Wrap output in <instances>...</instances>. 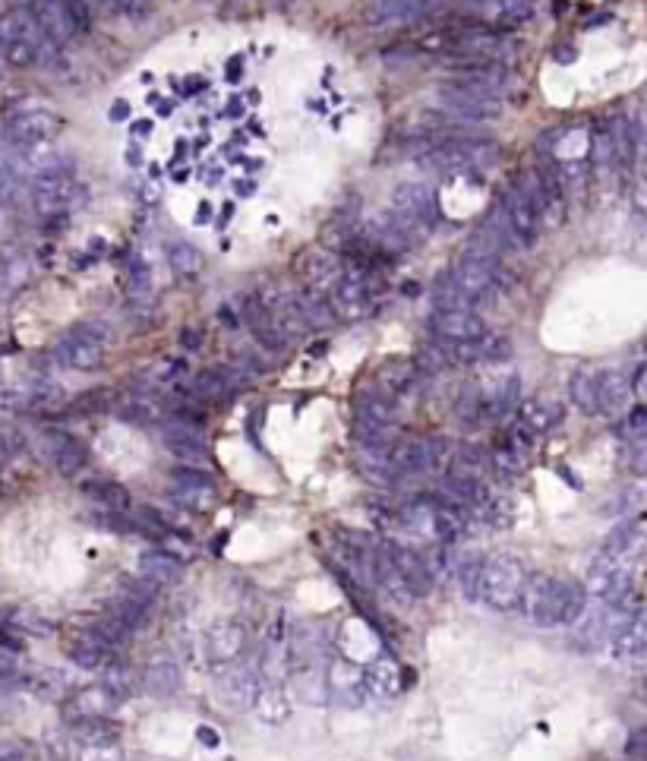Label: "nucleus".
I'll list each match as a JSON object with an SVG mask.
<instances>
[{
  "mask_svg": "<svg viewBox=\"0 0 647 761\" xmlns=\"http://www.w3.org/2000/svg\"><path fill=\"white\" fill-rule=\"evenodd\" d=\"M370 698L367 692V676L357 664L345 657H332L329 660V702H335L338 708H360Z\"/></svg>",
  "mask_w": 647,
  "mask_h": 761,
  "instance_id": "nucleus-16",
  "label": "nucleus"
},
{
  "mask_svg": "<svg viewBox=\"0 0 647 761\" xmlns=\"http://www.w3.org/2000/svg\"><path fill=\"white\" fill-rule=\"evenodd\" d=\"M458 588L464 591L468 600H480V585H483V559L480 556H464L455 566Z\"/></svg>",
  "mask_w": 647,
  "mask_h": 761,
  "instance_id": "nucleus-47",
  "label": "nucleus"
},
{
  "mask_svg": "<svg viewBox=\"0 0 647 761\" xmlns=\"http://www.w3.org/2000/svg\"><path fill=\"white\" fill-rule=\"evenodd\" d=\"M64 4H67V10H70V16H73L76 29H79V32H89V29H92V10H89V0H64Z\"/></svg>",
  "mask_w": 647,
  "mask_h": 761,
  "instance_id": "nucleus-48",
  "label": "nucleus"
},
{
  "mask_svg": "<svg viewBox=\"0 0 647 761\" xmlns=\"http://www.w3.org/2000/svg\"><path fill=\"white\" fill-rule=\"evenodd\" d=\"M483 398V420H505L521 405V379L518 373H499L487 386H480Z\"/></svg>",
  "mask_w": 647,
  "mask_h": 761,
  "instance_id": "nucleus-21",
  "label": "nucleus"
},
{
  "mask_svg": "<svg viewBox=\"0 0 647 761\" xmlns=\"http://www.w3.org/2000/svg\"><path fill=\"white\" fill-rule=\"evenodd\" d=\"M42 443H45L48 462L54 465L57 474L76 477L79 471H83V468L89 465V449H86L83 443H79L76 436H70V433H64V430H45Z\"/></svg>",
  "mask_w": 647,
  "mask_h": 761,
  "instance_id": "nucleus-22",
  "label": "nucleus"
},
{
  "mask_svg": "<svg viewBox=\"0 0 647 761\" xmlns=\"http://www.w3.org/2000/svg\"><path fill=\"white\" fill-rule=\"evenodd\" d=\"M29 10L35 16V23L42 26V32L51 38L54 45H67L73 35H79V29H76V23H73V16H70L64 0H32Z\"/></svg>",
  "mask_w": 647,
  "mask_h": 761,
  "instance_id": "nucleus-28",
  "label": "nucleus"
},
{
  "mask_svg": "<svg viewBox=\"0 0 647 761\" xmlns=\"http://www.w3.org/2000/svg\"><path fill=\"white\" fill-rule=\"evenodd\" d=\"M215 493V480L209 471H202L199 465H184L171 471V496H177L180 503L199 506Z\"/></svg>",
  "mask_w": 647,
  "mask_h": 761,
  "instance_id": "nucleus-30",
  "label": "nucleus"
},
{
  "mask_svg": "<svg viewBox=\"0 0 647 761\" xmlns=\"http://www.w3.org/2000/svg\"><path fill=\"white\" fill-rule=\"evenodd\" d=\"M294 269L297 275L303 278V285L313 288V291H322V294H332L335 285L341 282V263L338 256L326 247H310L303 250L297 259H294Z\"/></svg>",
  "mask_w": 647,
  "mask_h": 761,
  "instance_id": "nucleus-18",
  "label": "nucleus"
},
{
  "mask_svg": "<svg viewBox=\"0 0 647 761\" xmlns=\"http://www.w3.org/2000/svg\"><path fill=\"white\" fill-rule=\"evenodd\" d=\"M521 613L537 629L575 626L588 613V588L547 572H534L528 575V585H524Z\"/></svg>",
  "mask_w": 647,
  "mask_h": 761,
  "instance_id": "nucleus-1",
  "label": "nucleus"
},
{
  "mask_svg": "<svg viewBox=\"0 0 647 761\" xmlns=\"http://www.w3.org/2000/svg\"><path fill=\"white\" fill-rule=\"evenodd\" d=\"M83 493L105 512L124 515L130 509V493H127L124 484H117V480H89V484L83 487Z\"/></svg>",
  "mask_w": 647,
  "mask_h": 761,
  "instance_id": "nucleus-40",
  "label": "nucleus"
},
{
  "mask_svg": "<svg viewBox=\"0 0 647 761\" xmlns=\"http://www.w3.org/2000/svg\"><path fill=\"white\" fill-rule=\"evenodd\" d=\"M101 686H108L117 698H127L139 689V673L120 660H111V664L101 670Z\"/></svg>",
  "mask_w": 647,
  "mask_h": 761,
  "instance_id": "nucleus-45",
  "label": "nucleus"
},
{
  "mask_svg": "<svg viewBox=\"0 0 647 761\" xmlns=\"http://www.w3.org/2000/svg\"><path fill=\"white\" fill-rule=\"evenodd\" d=\"M7 452H10V446H7V439H4V436H0V462H4V458H7Z\"/></svg>",
  "mask_w": 647,
  "mask_h": 761,
  "instance_id": "nucleus-58",
  "label": "nucleus"
},
{
  "mask_svg": "<svg viewBox=\"0 0 647 761\" xmlns=\"http://www.w3.org/2000/svg\"><path fill=\"white\" fill-rule=\"evenodd\" d=\"M253 714L262 720V724H269V727L288 724L291 702H288V695L278 689V683H275V686H262V689H259V698H256V705H253Z\"/></svg>",
  "mask_w": 647,
  "mask_h": 761,
  "instance_id": "nucleus-39",
  "label": "nucleus"
},
{
  "mask_svg": "<svg viewBox=\"0 0 647 761\" xmlns=\"http://www.w3.org/2000/svg\"><path fill=\"white\" fill-rule=\"evenodd\" d=\"M439 111H446L458 124H490V120L502 114V102L446 83L439 89Z\"/></svg>",
  "mask_w": 647,
  "mask_h": 761,
  "instance_id": "nucleus-11",
  "label": "nucleus"
},
{
  "mask_svg": "<svg viewBox=\"0 0 647 761\" xmlns=\"http://www.w3.org/2000/svg\"><path fill=\"white\" fill-rule=\"evenodd\" d=\"M101 4H108V7H111V4H114V0H101Z\"/></svg>",
  "mask_w": 647,
  "mask_h": 761,
  "instance_id": "nucleus-61",
  "label": "nucleus"
},
{
  "mask_svg": "<svg viewBox=\"0 0 647 761\" xmlns=\"http://www.w3.org/2000/svg\"><path fill=\"white\" fill-rule=\"evenodd\" d=\"M64 651H67V657L73 660L76 667H83V670H105L108 664H111V645L101 638V632L95 629V626H86V629H73L70 635H67V642H64Z\"/></svg>",
  "mask_w": 647,
  "mask_h": 761,
  "instance_id": "nucleus-20",
  "label": "nucleus"
},
{
  "mask_svg": "<svg viewBox=\"0 0 647 761\" xmlns=\"http://www.w3.org/2000/svg\"><path fill=\"white\" fill-rule=\"evenodd\" d=\"M89 203V190L73 177V171H57L32 180V206L42 218H67Z\"/></svg>",
  "mask_w": 647,
  "mask_h": 761,
  "instance_id": "nucleus-6",
  "label": "nucleus"
},
{
  "mask_svg": "<svg viewBox=\"0 0 647 761\" xmlns=\"http://www.w3.org/2000/svg\"><path fill=\"white\" fill-rule=\"evenodd\" d=\"M464 10H468V19H474V23L502 32L528 23L534 16V0H477V4H468Z\"/></svg>",
  "mask_w": 647,
  "mask_h": 761,
  "instance_id": "nucleus-17",
  "label": "nucleus"
},
{
  "mask_svg": "<svg viewBox=\"0 0 647 761\" xmlns=\"http://www.w3.org/2000/svg\"><path fill=\"white\" fill-rule=\"evenodd\" d=\"M386 462L398 477H427L442 474L452 462V446L442 436H408L392 439L386 449Z\"/></svg>",
  "mask_w": 647,
  "mask_h": 761,
  "instance_id": "nucleus-4",
  "label": "nucleus"
},
{
  "mask_svg": "<svg viewBox=\"0 0 647 761\" xmlns=\"http://www.w3.org/2000/svg\"><path fill=\"white\" fill-rule=\"evenodd\" d=\"M120 698L108 689V686H89L83 692H76L70 698V714L73 720L79 717H108L117 708Z\"/></svg>",
  "mask_w": 647,
  "mask_h": 761,
  "instance_id": "nucleus-36",
  "label": "nucleus"
},
{
  "mask_svg": "<svg viewBox=\"0 0 647 761\" xmlns=\"http://www.w3.org/2000/svg\"><path fill=\"white\" fill-rule=\"evenodd\" d=\"M180 345H184L187 351H196V348H202V329H184L180 332Z\"/></svg>",
  "mask_w": 647,
  "mask_h": 761,
  "instance_id": "nucleus-51",
  "label": "nucleus"
},
{
  "mask_svg": "<svg viewBox=\"0 0 647 761\" xmlns=\"http://www.w3.org/2000/svg\"><path fill=\"white\" fill-rule=\"evenodd\" d=\"M51 45L54 42L35 23L32 10H10L0 16V54H4L7 67L29 70L35 64H45Z\"/></svg>",
  "mask_w": 647,
  "mask_h": 761,
  "instance_id": "nucleus-3",
  "label": "nucleus"
},
{
  "mask_svg": "<svg viewBox=\"0 0 647 761\" xmlns=\"http://www.w3.org/2000/svg\"><path fill=\"white\" fill-rule=\"evenodd\" d=\"M29 752L19 739H0V761H26Z\"/></svg>",
  "mask_w": 647,
  "mask_h": 761,
  "instance_id": "nucleus-50",
  "label": "nucleus"
},
{
  "mask_svg": "<svg viewBox=\"0 0 647 761\" xmlns=\"http://www.w3.org/2000/svg\"><path fill=\"white\" fill-rule=\"evenodd\" d=\"M108 329L101 323H79L54 345V360L70 370H95L105 360Z\"/></svg>",
  "mask_w": 647,
  "mask_h": 761,
  "instance_id": "nucleus-7",
  "label": "nucleus"
},
{
  "mask_svg": "<svg viewBox=\"0 0 647 761\" xmlns=\"http://www.w3.org/2000/svg\"><path fill=\"white\" fill-rule=\"evenodd\" d=\"M392 556L398 563V572L404 575V582H408V588L414 591V597L430 594V588L436 582V572L430 566L427 553H420L414 547H392Z\"/></svg>",
  "mask_w": 647,
  "mask_h": 761,
  "instance_id": "nucleus-31",
  "label": "nucleus"
},
{
  "mask_svg": "<svg viewBox=\"0 0 647 761\" xmlns=\"http://www.w3.org/2000/svg\"><path fill=\"white\" fill-rule=\"evenodd\" d=\"M64 130V117L51 108H26L16 111L7 120V139L10 146H38V143H54Z\"/></svg>",
  "mask_w": 647,
  "mask_h": 761,
  "instance_id": "nucleus-12",
  "label": "nucleus"
},
{
  "mask_svg": "<svg viewBox=\"0 0 647 761\" xmlns=\"http://www.w3.org/2000/svg\"><path fill=\"white\" fill-rule=\"evenodd\" d=\"M259 689H262V683H259V673L253 667L231 664L215 679V702H218V708H225L231 714H247L256 705Z\"/></svg>",
  "mask_w": 647,
  "mask_h": 761,
  "instance_id": "nucleus-10",
  "label": "nucleus"
},
{
  "mask_svg": "<svg viewBox=\"0 0 647 761\" xmlns=\"http://www.w3.org/2000/svg\"><path fill=\"white\" fill-rule=\"evenodd\" d=\"M196 736H199V739H206V746H218V736H215L209 727H199V730H196Z\"/></svg>",
  "mask_w": 647,
  "mask_h": 761,
  "instance_id": "nucleus-54",
  "label": "nucleus"
},
{
  "mask_svg": "<svg viewBox=\"0 0 647 761\" xmlns=\"http://www.w3.org/2000/svg\"><path fill=\"white\" fill-rule=\"evenodd\" d=\"M111 117H114V120H120V117H127V105H124V102H117V105L111 108Z\"/></svg>",
  "mask_w": 647,
  "mask_h": 761,
  "instance_id": "nucleus-57",
  "label": "nucleus"
},
{
  "mask_svg": "<svg viewBox=\"0 0 647 761\" xmlns=\"http://www.w3.org/2000/svg\"><path fill=\"white\" fill-rule=\"evenodd\" d=\"M297 300H300V310H303V316H307L310 329H326V326H332L335 319H338V310L332 304V297H326L322 291H313V288L297 291Z\"/></svg>",
  "mask_w": 647,
  "mask_h": 761,
  "instance_id": "nucleus-41",
  "label": "nucleus"
},
{
  "mask_svg": "<svg viewBox=\"0 0 647 761\" xmlns=\"http://www.w3.org/2000/svg\"><path fill=\"white\" fill-rule=\"evenodd\" d=\"M616 654L625 664H635V667H647V623L644 619H632L616 638Z\"/></svg>",
  "mask_w": 647,
  "mask_h": 761,
  "instance_id": "nucleus-37",
  "label": "nucleus"
},
{
  "mask_svg": "<svg viewBox=\"0 0 647 761\" xmlns=\"http://www.w3.org/2000/svg\"><path fill=\"white\" fill-rule=\"evenodd\" d=\"M4 67H7V60H4V54H0V79H4Z\"/></svg>",
  "mask_w": 647,
  "mask_h": 761,
  "instance_id": "nucleus-59",
  "label": "nucleus"
},
{
  "mask_svg": "<svg viewBox=\"0 0 647 761\" xmlns=\"http://www.w3.org/2000/svg\"><path fill=\"white\" fill-rule=\"evenodd\" d=\"M139 578H146L155 588H165L184 578V566H180V559H174L171 553L149 550L139 556Z\"/></svg>",
  "mask_w": 647,
  "mask_h": 761,
  "instance_id": "nucleus-35",
  "label": "nucleus"
},
{
  "mask_svg": "<svg viewBox=\"0 0 647 761\" xmlns=\"http://www.w3.org/2000/svg\"><path fill=\"white\" fill-rule=\"evenodd\" d=\"M417 373H420V367L414 364V360H408V357H392V360H386V364L376 367L373 386H379L382 392L392 395V398H401V395H408V392L414 389Z\"/></svg>",
  "mask_w": 647,
  "mask_h": 761,
  "instance_id": "nucleus-33",
  "label": "nucleus"
},
{
  "mask_svg": "<svg viewBox=\"0 0 647 761\" xmlns=\"http://www.w3.org/2000/svg\"><path fill=\"white\" fill-rule=\"evenodd\" d=\"M635 559H622V556H610L600 553L597 563L588 572V588L591 597H600L603 604H625L632 594V582H635Z\"/></svg>",
  "mask_w": 647,
  "mask_h": 761,
  "instance_id": "nucleus-8",
  "label": "nucleus"
},
{
  "mask_svg": "<svg viewBox=\"0 0 647 761\" xmlns=\"http://www.w3.org/2000/svg\"><path fill=\"white\" fill-rule=\"evenodd\" d=\"M291 689L307 708L329 705V667L326 664H300L291 673Z\"/></svg>",
  "mask_w": 647,
  "mask_h": 761,
  "instance_id": "nucleus-27",
  "label": "nucleus"
},
{
  "mask_svg": "<svg viewBox=\"0 0 647 761\" xmlns=\"http://www.w3.org/2000/svg\"><path fill=\"white\" fill-rule=\"evenodd\" d=\"M635 383L629 379V373L622 370H597V408L606 417H616L629 408Z\"/></svg>",
  "mask_w": 647,
  "mask_h": 761,
  "instance_id": "nucleus-29",
  "label": "nucleus"
},
{
  "mask_svg": "<svg viewBox=\"0 0 647 761\" xmlns=\"http://www.w3.org/2000/svg\"><path fill=\"white\" fill-rule=\"evenodd\" d=\"M16 676H19L16 660H13L7 651H0V692H4V689H10V686L16 683Z\"/></svg>",
  "mask_w": 647,
  "mask_h": 761,
  "instance_id": "nucleus-49",
  "label": "nucleus"
},
{
  "mask_svg": "<svg viewBox=\"0 0 647 761\" xmlns=\"http://www.w3.org/2000/svg\"><path fill=\"white\" fill-rule=\"evenodd\" d=\"M218 316H221V323L237 326V316H234V310H231V307H221V310H218Z\"/></svg>",
  "mask_w": 647,
  "mask_h": 761,
  "instance_id": "nucleus-55",
  "label": "nucleus"
},
{
  "mask_svg": "<svg viewBox=\"0 0 647 761\" xmlns=\"http://www.w3.org/2000/svg\"><path fill=\"white\" fill-rule=\"evenodd\" d=\"M635 209L647 218V174H641L638 187H635Z\"/></svg>",
  "mask_w": 647,
  "mask_h": 761,
  "instance_id": "nucleus-52",
  "label": "nucleus"
},
{
  "mask_svg": "<svg viewBox=\"0 0 647 761\" xmlns=\"http://www.w3.org/2000/svg\"><path fill=\"white\" fill-rule=\"evenodd\" d=\"M209 215H212V206H209V203H202V206L196 209V218H202V225L209 222Z\"/></svg>",
  "mask_w": 647,
  "mask_h": 761,
  "instance_id": "nucleus-56",
  "label": "nucleus"
},
{
  "mask_svg": "<svg viewBox=\"0 0 647 761\" xmlns=\"http://www.w3.org/2000/svg\"><path fill=\"white\" fill-rule=\"evenodd\" d=\"M139 689L155 698H171L184 689V673H180L177 657L171 654H155L146 660L143 673H139Z\"/></svg>",
  "mask_w": 647,
  "mask_h": 761,
  "instance_id": "nucleus-25",
  "label": "nucleus"
},
{
  "mask_svg": "<svg viewBox=\"0 0 647 761\" xmlns=\"http://www.w3.org/2000/svg\"><path fill=\"white\" fill-rule=\"evenodd\" d=\"M29 278V259L16 250L0 253V297H7Z\"/></svg>",
  "mask_w": 647,
  "mask_h": 761,
  "instance_id": "nucleus-44",
  "label": "nucleus"
},
{
  "mask_svg": "<svg viewBox=\"0 0 647 761\" xmlns=\"http://www.w3.org/2000/svg\"><path fill=\"white\" fill-rule=\"evenodd\" d=\"M247 626L237 623V619H218L209 632L202 635V654H206L209 664L215 667H231L237 664L247 651Z\"/></svg>",
  "mask_w": 647,
  "mask_h": 761,
  "instance_id": "nucleus-14",
  "label": "nucleus"
},
{
  "mask_svg": "<svg viewBox=\"0 0 647 761\" xmlns=\"http://www.w3.org/2000/svg\"><path fill=\"white\" fill-rule=\"evenodd\" d=\"M389 209L404 215V218H414V222L433 228L436 218H439V203L430 187L423 184H398L392 190V199H389Z\"/></svg>",
  "mask_w": 647,
  "mask_h": 761,
  "instance_id": "nucleus-23",
  "label": "nucleus"
},
{
  "mask_svg": "<svg viewBox=\"0 0 647 761\" xmlns=\"http://www.w3.org/2000/svg\"><path fill=\"white\" fill-rule=\"evenodd\" d=\"M635 392H638L641 398H647V364H644L641 373L635 376Z\"/></svg>",
  "mask_w": 647,
  "mask_h": 761,
  "instance_id": "nucleus-53",
  "label": "nucleus"
},
{
  "mask_svg": "<svg viewBox=\"0 0 647 761\" xmlns=\"http://www.w3.org/2000/svg\"><path fill=\"white\" fill-rule=\"evenodd\" d=\"M417 162L436 171V174H487L499 162V149L490 139H471V136H452V139H436V143L423 146Z\"/></svg>",
  "mask_w": 647,
  "mask_h": 761,
  "instance_id": "nucleus-2",
  "label": "nucleus"
},
{
  "mask_svg": "<svg viewBox=\"0 0 647 761\" xmlns=\"http://www.w3.org/2000/svg\"><path fill=\"white\" fill-rule=\"evenodd\" d=\"M562 420V405L553 398H531L528 405H521V427L531 436L553 430Z\"/></svg>",
  "mask_w": 647,
  "mask_h": 761,
  "instance_id": "nucleus-38",
  "label": "nucleus"
},
{
  "mask_svg": "<svg viewBox=\"0 0 647 761\" xmlns=\"http://www.w3.org/2000/svg\"><path fill=\"white\" fill-rule=\"evenodd\" d=\"M524 585H528V569L518 556L496 553L483 559V585L480 600L496 613H512L521 610Z\"/></svg>",
  "mask_w": 647,
  "mask_h": 761,
  "instance_id": "nucleus-5",
  "label": "nucleus"
},
{
  "mask_svg": "<svg viewBox=\"0 0 647 761\" xmlns=\"http://www.w3.org/2000/svg\"><path fill=\"white\" fill-rule=\"evenodd\" d=\"M13 168L35 180V177L57 174V171H73V158L64 149H57L54 143L13 146Z\"/></svg>",
  "mask_w": 647,
  "mask_h": 761,
  "instance_id": "nucleus-19",
  "label": "nucleus"
},
{
  "mask_svg": "<svg viewBox=\"0 0 647 761\" xmlns=\"http://www.w3.org/2000/svg\"><path fill=\"white\" fill-rule=\"evenodd\" d=\"M244 323L250 326V332L256 335V342H259L262 348H269V351H285L288 338L281 335V329H278V323H275V316H272V310H269V304H266V297L250 294V297L244 300Z\"/></svg>",
  "mask_w": 647,
  "mask_h": 761,
  "instance_id": "nucleus-26",
  "label": "nucleus"
},
{
  "mask_svg": "<svg viewBox=\"0 0 647 761\" xmlns=\"http://www.w3.org/2000/svg\"><path fill=\"white\" fill-rule=\"evenodd\" d=\"M165 253H168V263L174 266V272L177 275H196L199 269H202V253L190 244V240H171V244L165 247Z\"/></svg>",
  "mask_w": 647,
  "mask_h": 761,
  "instance_id": "nucleus-46",
  "label": "nucleus"
},
{
  "mask_svg": "<svg viewBox=\"0 0 647 761\" xmlns=\"http://www.w3.org/2000/svg\"><path fill=\"white\" fill-rule=\"evenodd\" d=\"M262 673L275 683L281 679H291L294 673V623L285 616H278L275 623L269 626L266 638H262Z\"/></svg>",
  "mask_w": 647,
  "mask_h": 761,
  "instance_id": "nucleus-13",
  "label": "nucleus"
},
{
  "mask_svg": "<svg viewBox=\"0 0 647 761\" xmlns=\"http://www.w3.org/2000/svg\"><path fill=\"white\" fill-rule=\"evenodd\" d=\"M124 288H127V297L136 300V304H143V300L152 297V266L143 256L130 259V266L124 272Z\"/></svg>",
  "mask_w": 647,
  "mask_h": 761,
  "instance_id": "nucleus-43",
  "label": "nucleus"
},
{
  "mask_svg": "<svg viewBox=\"0 0 647 761\" xmlns=\"http://www.w3.org/2000/svg\"><path fill=\"white\" fill-rule=\"evenodd\" d=\"M367 676V692L376 702H392L401 695V667L392 657H376L370 660V667L363 670Z\"/></svg>",
  "mask_w": 647,
  "mask_h": 761,
  "instance_id": "nucleus-34",
  "label": "nucleus"
},
{
  "mask_svg": "<svg viewBox=\"0 0 647 761\" xmlns=\"http://www.w3.org/2000/svg\"><path fill=\"white\" fill-rule=\"evenodd\" d=\"M569 398L584 414H600L597 408V370H575L569 376Z\"/></svg>",
  "mask_w": 647,
  "mask_h": 761,
  "instance_id": "nucleus-42",
  "label": "nucleus"
},
{
  "mask_svg": "<svg viewBox=\"0 0 647 761\" xmlns=\"http://www.w3.org/2000/svg\"><path fill=\"white\" fill-rule=\"evenodd\" d=\"M430 332L446 345L471 342V338L487 332L483 319L474 310H433L430 316Z\"/></svg>",
  "mask_w": 647,
  "mask_h": 761,
  "instance_id": "nucleus-24",
  "label": "nucleus"
},
{
  "mask_svg": "<svg viewBox=\"0 0 647 761\" xmlns=\"http://www.w3.org/2000/svg\"><path fill=\"white\" fill-rule=\"evenodd\" d=\"M449 275L455 278V285L468 294V300L477 307L483 300H490L499 288V259L496 256H483L474 250H464V256L449 269Z\"/></svg>",
  "mask_w": 647,
  "mask_h": 761,
  "instance_id": "nucleus-9",
  "label": "nucleus"
},
{
  "mask_svg": "<svg viewBox=\"0 0 647 761\" xmlns=\"http://www.w3.org/2000/svg\"><path fill=\"white\" fill-rule=\"evenodd\" d=\"M158 436H161V446H165L174 458H180V462H187V465H206L212 458L199 427L187 424V420H180V417L165 420V424L158 427Z\"/></svg>",
  "mask_w": 647,
  "mask_h": 761,
  "instance_id": "nucleus-15",
  "label": "nucleus"
},
{
  "mask_svg": "<svg viewBox=\"0 0 647 761\" xmlns=\"http://www.w3.org/2000/svg\"><path fill=\"white\" fill-rule=\"evenodd\" d=\"M458 4H464V7H468V4H477V0H458Z\"/></svg>",
  "mask_w": 647,
  "mask_h": 761,
  "instance_id": "nucleus-60",
  "label": "nucleus"
},
{
  "mask_svg": "<svg viewBox=\"0 0 647 761\" xmlns=\"http://www.w3.org/2000/svg\"><path fill=\"white\" fill-rule=\"evenodd\" d=\"M240 383H244V373L237 367H209L196 373L193 395L209 398V402H225V398H231L240 389Z\"/></svg>",
  "mask_w": 647,
  "mask_h": 761,
  "instance_id": "nucleus-32",
  "label": "nucleus"
}]
</instances>
